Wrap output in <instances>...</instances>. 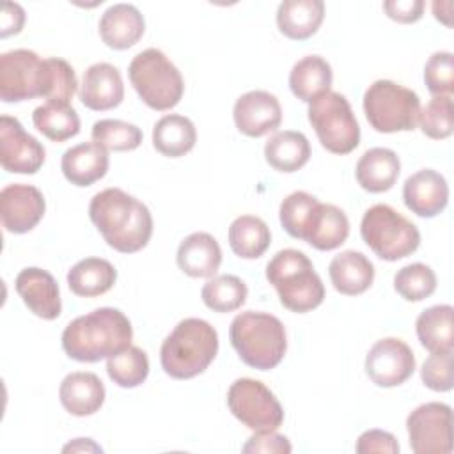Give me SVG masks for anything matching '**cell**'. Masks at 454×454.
I'll return each instance as SVG.
<instances>
[{
	"mask_svg": "<svg viewBox=\"0 0 454 454\" xmlns=\"http://www.w3.org/2000/svg\"><path fill=\"white\" fill-rule=\"evenodd\" d=\"M25 23V11L20 4H12V2H5L2 5V14H0V35L5 39L9 35H16L21 32Z\"/></svg>",
	"mask_w": 454,
	"mask_h": 454,
	"instance_id": "46",
	"label": "cell"
},
{
	"mask_svg": "<svg viewBox=\"0 0 454 454\" xmlns=\"http://www.w3.org/2000/svg\"><path fill=\"white\" fill-rule=\"evenodd\" d=\"M46 158L43 144L16 117H0V163L12 174H35Z\"/></svg>",
	"mask_w": 454,
	"mask_h": 454,
	"instance_id": "14",
	"label": "cell"
},
{
	"mask_svg": "<svg viewBox=\"0 0 454 454\" xmlns=\"http://www.w3.org/2000/svg\"><path fill=\"white\" fill-rule=\"evenodd\" d=\"M46 200L41 190L32 184L12 183L0 192V216L7 232L25 234L44 216Z\"/></svg>",
	"mask_w": 454,
	"mask_h": 454,
	"instance_id": "15",
	"label": "cell"
},
{
	"mask_svg": "<svg viewBox=\"0 0 454 454\" xmlns=\"http://www.w3.org/2000/svg\"><path fill=\"white\" fill-rule=\"evenodd\" d=\"M92 140L106 151H133L142 144V129L121 119H101L92 124Z\"/></svg>",
	"mask_w": 454,
	"mask_h": 454,
	"instance_id": "37",
	"label": "cell"
},
{
	"mask_svg": "<svg viewBox=\"0 0 454 454\" xmlns=\"http://www.w3.org/2000/svg\"><path fill=\"white\" fill-rule=\"evenodd\" d=\"M422 383L434 392L452 390V351L431 353L420 369Z\"/></svg>",
	"mask_w": 454,
	"mask_h": 454,
	"instance_id": "42",
	"label": "cell"
},
{
	"mask_svg": "<svg viewBox=\"0 0 454 454\" xmlns=\"http://www.w3.org/2000/svg\"><path fill=\"white\" fill-rule=\"evenodd\" d=\"M309 122L321 145L333 154H349L360 144V126L348 99L328 90L309 103Z\"/></svg>",
	"mask_w": 454,
	"mask_h": 454,
	"instance_id": "10",
	"label": "cell"
},
{
	"mask_svg": "<svg viewBox=\"0 0 454 454\" xmlns=\"http://www.w3.org/2000/svg\"><path fill=\"white\" fill-rule=\"evenodd\" d=\"M32 122L37 131L53 142H64L78 135L80 117L71 105L46 101L32 114Z\"/></svg>",
	"mask_w": 454,
	"mask_h": 454,
	"instance_id": "34",
	"label": "cell"
},
{
	"mask_svg": "<svg viewBox=\"0 0 454 454\" xmlns=\"http://www.w3.org/2000/svg\"><path fill=\"white\" fill-rule=\"evenodd\" d=\"M394 289L406 301H420L434 293L436 275L427 264L413 262L395 273Z\"/></svg>",
	"mask_w": 454,
	"mask_h": 454,
	"instance_id": "38",
	"label": "cell"
},
{
	"mask_svg": "<svg viewBox=\"0 0 454 454\" xmlns=\"http://www.w3.org/2000/svg\"><path fill=\"white\" fill-rule=\"evenodd\" d=\"M108 153L96 142H83L69 147L60 160L64 177L74 186H90L108 172Z\"/></svg>",
	"mask_w": 454,
	"mask_h": 454,
	"instance_id": "22",
	"label": "cell"
},
{
	"mask_svg": "<svg viewBox=\"0 0 454 454\" xmlns=\"http://www.w3.org/2000/svg\"><path fill=\"white\" fill-rule=\"evenodd\" d=\"M76 87L74 69L64 59H41L25 48L0 55V99L5 103L46 98L69 105Z\"/></svg>",
	"mask_w": 454,
	"mask_h": 454,
	"instance_id": "1",
	"label": "cell"
},
{
	"mask_svg": "<svg viewBox=\"0 0 454 454\" xmlns=\"http://www.w3.org/2000/svg\"><path fill=\"white\" fill-rule=\"evenodd\" d=\"M222 262V248L207 232H192L177 248V266L193 278H211Z\"/></svg>",
	"mask_w": 454,
	"mask_h": 454,
	"instance_id": "24",
	"label": "cell"
},
{
	"mask_svg": "<svg viewBox=\"0 0 454 454\" xmlns=\"http://www.w3.org/2000/svg\"><path fill=\"white\" fill-rule=\"evenodd\" d=\"M16 293L27 309L46 321H53L62 312L59 284L51 273L41 268H25L16 275Z\"/></svg>",
	"mask_w": 454,
	"mask_h": 454,
	"instance_id": "17",
	"label": "cell"
},
{
	"mask_svg": "<svg viewBox=\"0 0 454 454\" xmlns=\"http://www.w3.org/2000/svg\"><path fill=\"white\" fill-rule=\"evenodd\" d=\"M133 328L124 312L101 307L73 319L62 332V349L76 362H99L131 344Z\"/></svg>",
	"mask_w": 454,
	"mask_h": 454,
	"instance_id": "3",
	"label": "cell"
},
{
	"mask_svg": "<svg viewBox=\"0 0 454 454\" xmlns=\"http://www.w3.org/2000/svg\"><path fill=\"white\" fill-rule=\"evenodd\" d=\"M401 172L399 156L387 147L367 149L356 161L355 176L358 184L369 193L388 192Z\"/></svg>",
	"mask_w": 454,
	"mask_h": 454,
	"instance_id": "25",
	"label": "cell"
},
{
	"mask_svg": "<svg viewBox=\"0 0 454 454\" xmlns=\"http://www.w3.org/2000/svg\"><path fill=\"white\" fill-rule=\"evenodd\" d=\"M364 112L380 133L411 131L419 122L420 99L417 92L392 80H376L364 94Z\"/></svg>",
	"mask_w": 454,
	"mask_h": 454,
	"instance_id": "9",
	"label": "cell"
},
{
	"mask_svg": "<svg viewBox=\"0 0 454 454\" xmlns=\"http://www.w3.org/2000/svg\"><path fill=\"white\" fill-rule=\"evenodd\" d=\"M218 353V333L204 319L179 321L160 349L163 371L174 380H190L202 374Z\"/></svg>",
	"mask_w": 454,
	"mask_h": 454,
	"instance_id": "4",
	"label": "cell"
},
{
	"mask_svg": "<svg viewBox=\"0 0 454 454\" xmlns=\"http://www.w3.org/2000/svg\"><path fill=\"white\" fill-rule=\"evenodd\" d=\"M349 234V220L346 213L325 202H316L301 231V239L317 250H333L340 247Z\"/></svg>",
	"mask_w": 454,
	"mask_h": 454,
	"instance_id": "20",
	"label": "cell"
},
{
	"mask_svg": "<svg viewBox=\"0 0 454 454\" xmlns=\"http://www.w3.org/2000/svg\"><path fill=\"white\" fill-rule=\"evenodd\" d=\"M387 16L397 23H415L422 18V0H387L383 2Z\"/></svg>",
	"mask_w": 454,
	"mask_h": 454,
	"instance_id": "45",
	"label": "cell"
},
{
	"mask_svg": "<svg viewBox=\"0 0 454 454\" xmlns=\"http://www.w3.org/2000/svg\"><path fill=\"white\" fill-rule=\"evenodd\" d=\"M232 117L243 135L257 138L280 126L282 108L277 96L266 90H250L236 99Z\"/></svg>",
	"mask_w": 454,
	"mask_h": 454,
	"instance_id": "16",
	"label": "cell"
},
{
	"mask_svg": "<svg viewBox=\"0 0 454 454\" xmlns=\"http://www.w3.org/2000/svg\"><path fill=\"white\" fill-rule=\"evenodd\" d=\"M106 372L115 385L135 388L149 376V358L144 349L129 344L106 360Z\"/></svg>",
	"mask_w": 454,
	"mask_h": 454,
	"instance_id": "36",
	"label": "cell"
},
{
	"mask_svg": "<svg viewBox=\"0 0 454 454\" xmlns=\"http://www.w3.org/2000/svg\"><path fill=\"white\" fill-rule=\"evenodd\" d=\"M229 337L239 358L259 371L277 367L287 349L282 321L268 312L245 310L238 314L231 323Z\"/></svg>",
	"mask_w": 454,
	"mask_h": 454,
	"instance_id": "5",
	"label": "cell"
},
{
	"mask_svg": "<svg viewBox=\"0 0 454 454\" xmlns=\"http://www.w3.org/2000/svg\"><path fill=\"white\" fill-rule=\"evenodd\" d=\"M356 452L358 454H369V452H388L397 454L399 443L395 436L383 429H369L364 431L356 440Z\"/></svg>",
	"mask_w": 454,
	"mask_h": 454,
	"instance_id": "44",
	"label": "cell"
},
{
	"mask_svg": "<svg viewBox=\"0 0 454 454\" xmlns=\"http://www.w3.org/2000/svg\"><path fill=\"white\" fill-rule=\"evenodd\" d=\"M64 452H101L103 449L99 447V445H96L90 438H76L74 442H71V443H67L64 449H62Z\"/></svg>",
	"mask_w": 454,
	"mask_h": 454,
	"instance_id": "47",
	"label": "cell"
},
{
	"mask_svg": "<svg viewBox=\"0 0 454 454\" xmlns=\"http://www.w3.org/2000/svg\"><path fill=\"white\" fill-rule=\"evenodd\" d=\"M410 447L415 454H449L452 450V410L445 403L417 406L406 419Z\"/></svg>",
	"mask_w": 454,
	"mask_h": 454,
	"instance_id": "12",
	"label": "cell"
},
{
	"mask_svg": "<svg viewBox=\"0 0 454 454\" xmlns=\"http://www.w3.org/2000/svg\"><path fill=\"white\" fill-rule=\"evenodd\" d=\"M59 397L71 415H94L105 403V385L94 372H69L60 383Z\"/></svg>",
	"mask_w": 454,
	"mask_h": 454,
	"instance_id": "23",
	"label": "cell"
},
{
	"mask_svg": "<svg viewBox=\"0 0 454 454\" xmlns=\"http://www.w3.org/2000/svg\"><path fill=\"white\" fill-rule=\"evenodd\" d=\"M243 452H264V454H289L293 450L289 440L275 431H255L241 449Z\"/></svg>",
	"mask_w": 454,
	"mask_h": 454,
	"instance_id": "43",
	"label": "cell"
},
{
	"mask_svg": "<svg viewBox=\"0 0 454 454\" xmlns=\"http://www.w3.org/2000/svg\"><path fill=\"white\" fill-rule=\"evenodd\" d=\"M264 158L278 172H296L309 161L310 144L300 131H277L264 145Z\"/></svg>",
	"mask_w": 454,
	"mask_h": 454,
	"instance_id": "31",
	"label": "cell"
},
{
	"mask_svg": "<svg viewBox=\"0 0 454 454\" xmlns=\"http://www.w3.org/2000/svg\"><path fill=\"white\" fill-rule=\"evenodd\" d=\"M231 413L252 431H277L284 422V410L275 394L259 380L239 378L227 392Z\"/></svg>",
	"mask_w": 454,
	"mask_h": 454,
	"instance_id": "11",
	"label": "cell"
},
{
	"mask_svg": "<svg viewBox=\"0 0 454 454\" xmlns=\"http://www.w3.org/2000/svg\"><path fill=\"white\" fill-rule=\"evenodd\" d=\"M332 80V66L319 55H307L300 59L289 73L291 92L305 103H310L317 96L328 92Z\"/></svg>",
	"mask_w": 454,
	"mask_h": 454,
	"instance_id": "29",
	"label": "cell"
},
{
	"mask_svg": "<svg viewBox=\"0 0 454 454\" xmlns=\"http://www.w3.org/2000/svg\"><path fill=\"white\" fill-rule=\"evenodd\" d=\"M78 96L83 106L96 112L119 106L124 99V83L119 69L108 62L89 66L83 73Z\"/></svg>",
	"mask_w": 454,
	"mask_h": 454,
	"instance_id": "19",
	"label": "cell"
},
{
	"mask_svg": "<svg viewBox=\"0 0 454 454\" xmlns=\"http://www.w3.org/2000/svg\"><path fill=\"white\" fill-rule=\"evenodd\" d=\"M328 275L335 291L346 296H356L371 287L374 266L362 252L344 250L330 261Z\"/></svg>",
	"mask_w": 454,
	"mask_h": 454,
	"instance_id": "26",
	"label": "cell"
},
{
	"mask_svg": "<svg viewBox=\"0 0 454 454\" xmlns=\"http://www.w3.org/2000/svg\"><path fill=\"white\" fill-rule=\"evenodd\" d=\"M424 82L433 96H452L454 57L450 51H436L427 59L424 66Z\"/></svg>",
	"mask_w": 454,
	"mask_h": 454,
	"instance_id": "41",
	"label": "cell"
},
{
	"mask_svg": "<svg viewBox=\"0 0 454 454\" xmlns=\"http://www.w3.org/2000/svg\"><path fill=\"white\" fill-rule=\"evenodd\" d=\"M271 243V232L264 220L254 215L238 216L229 227V245L241 259L261 257Z\"/></svg>",
	"mask_w": 454,
	"mask_h": 454,
	"instance_id": "33",
	"label": "cell"
},
{
	"mask_svg": "<svg viewBox=\"0 0 454 454\" xmlns=\"http://www.w3.org/2000/svg\"><path fill=\"white\" fill-rule=\"evenodd\" d=\"M325 18L321 0H284L277 9L278 30L293 39L303 41L317 32Z\"/></svg>",
	"mask_w": 454,
	"mask_h": 454,
	"instance_id": "27",
	"label": "cell"
},
{
	"mask_svg": "<svg viewBox=\"0 0 454 454\" xmlns=\"http://www.w3.org/2000/svg\"><path fill=\"white\" fill-rule=\"evenodd\" d=\"M266 278L277 289L280 303L291 312H310L325 300L319 275L310 259L296 248L277 252L266 264Z\"/></svg>",
	"mask_w": 454,
	"mask_h": 454,
	"instance_id": "6",
	"label": "cell"
},
{
	"mask_svg": "<svg viewBox=\"0 0 454 454\" xmlns=\"http://www.w3.org/2000/svg\"><path fill=\"white\" fill-rule=\"evenodd\" d=\"M415 371V355L411 348L395 337H385L374 342L365 356V372L371 381L383 388L403 385Z\"/></svg>",
	"mask_w": 454,
	"mask_h": 454,
	"instance_id": "13",
	"label": "cell"
},
{
	"mask_svg": "<svg viewBox=\"0 0 454 454\" xmlns=\"http://www.w3.org/2000/svg\"><path fill=\"white\" fill-rule=\"evenodd\" d=\"M117 270L101 257H85L67 271V286L76 296L94 298L114 287Z\"/></svg>",
	"mask_w": 454,
	"mask_h": 454,
	"instance_id": "28",
	"label": "cell"
},
{
	"mask_svg": "<svg viewBox=\"0 0 454 454\" xmlns=\"http://www.w3.org/2000/svg\"><path fill=\"white\" fill-rule=\"evenodd\" d=\"M403 200L417 216L433 218L440 215L449 202V184L440 172L422 168L404 181Z\"/></svg>",
	"mask_w": 454,
	"mask_h": 454,
	"instance_id": "18",
	"label": "cell"
},
{
	"mask_svg": "<svg viewBox=\"0 0 454 454\" xmlns=\"http://www.w3.org/2000/svg\"><path fill=\"white\" fill-rule=\"evenodd\" d=\"M420 129L433 140H443L454 131V108L452 96H433V99L420 108Z\"/></svg>",
	"mask_w": 454,
	"mask_h": 454,
	"instance_id": "39",
	"label": "cell"
},
{
	"mask_svg": "<svg viewBox=\"0 0 454 454\" xmlns=\"http://www.w3.org/2000/svg\"><path fill=\"white\" fill-rule=\"evenodd\" d=\"M360 234L365 245L383 261L408 257L420 245L417 225L388 204H374L364 213Z\"/></svg>",
	"mask_w": 454,
	"mask_h": 454,
	"instance_id": "8",
	"label": "cell"
},
{
	"mask_svg": "<svg viewBox=\"0 0 454 454\" xmlns=\"http://www.w3.org/2000/svg\"><path fill=\"white\" fill-rule=\"evenodd\" d=\"M452 305H433L422 310L415 321V330L420 344L431 353L452 351L454 326Z\"/></svg>",
	"mask_w": 454,
	"mask_h": 454,
	"instance_id": "32",
	"label": "cell"
},
{
	"mask_svg": "<svg viewBox=\"0 0 454 454\" xmlns=\"http://www.w3.org/2000/svg\"><path fill=\"white\" fill-rule=\"evenodd\" d=\"M128 76L140 99L153 110L174 108L184 92L181 71L158 48H147L133 57Z\"/></svg>",
	"mask_w": 454,
	"mask_h": 454,
	"instance_id": "7",
	"label": "cell"
},
{
	"mask_svg": "<svg viewBox=\"0 0 454 454\" xmlns=\"http://www.w3.org/2000/svg\"><path fill=\"white\" fill-rule=\"evenodd\" d=\"M316 202L317 199L307 192H293L280 202V209H278L280 223L289 236L296 239L301 238L303 225Z\"/></svg>",
	"mask_w": 454,
	"mask_h": 454,
	"instance_id": "40",
	"label": "cell"
},
{
	"mask_svg": "<svg viewBox=\"0 0 454 454\" xmlns=\"http://www.w3.org/2000/svg\"><path fill=\"white\" fill-rule=\"evenodd\" d=\"M447 9V11H450L452 9V4L450 2H434L433 4V14H434V18L438 20V21H442L443 25H447V27H450L452 23H450V12H443L442 9Z\"/></svg>",
	"mask_w": 454,
	"mask_h": 454,
	"instance_id": "48",
	"label": "cell"
},
{
	"mask_svg": "<svg viewBox=\"0 0 454 454\" xmlns=\"http://www.w3.org/2000/svg\"><path fill=\"white\" fill-rule=\"evenodd\" d=\"M197 142L195 124L179 114L163 115L153 128L154 149L168 158H179L190 153Z\"/></svg>",
	"mask_w": 454,
	"mask_h": 454,
	"instance_id": "30",
	"label": "cell"
},
{
	"mask_svg": "<svg viewBox=\"0 0 454 454\" xmlns=\"http://www.w3.org/2000/svg\"><path fill=\"white\" fill-rule=\"evenodd\" d=\"M89 216L106 245L121 254L142 250L153 236L149 207L121 188L98 192L90 199Z\"/></svg>",
	"mask_w": 454,
	"mask_h": 454,
	"instance_id": "2",
	"label": "cell"
},
{
	"mask_svg": "<svg viewBox=\"0 0 454 454\" xmlns=\"http://www.w3.org/2000/svg\"><path fill=\"white\" fill-rule=\"evenodd\" d=\"M248 294L247 284L236 275H216L211 277L200 291L202 301L213 312H232L238 310Z\"/></svg>",
	"mask_w": 454,
	"mask_h": 454,
	"instance_id": "35",
	"label": "cell"
},
{
	"mask_svg": "<svg viewBox=\"0 0 454 454\" xmlns=\"http://www.w3.org/2000/svg\"><path fill=\"white\" fill-rule=\"evenodd\" d=\"M145 30L142 12L131 4L110 5L99 20V35L108 48L128 50L135 46Z\"/></svg>",
	"mask_w": 454,
	"mask_h": 454,
	"instance_id": "21",
	"label": "cell"
}]
</instances>
